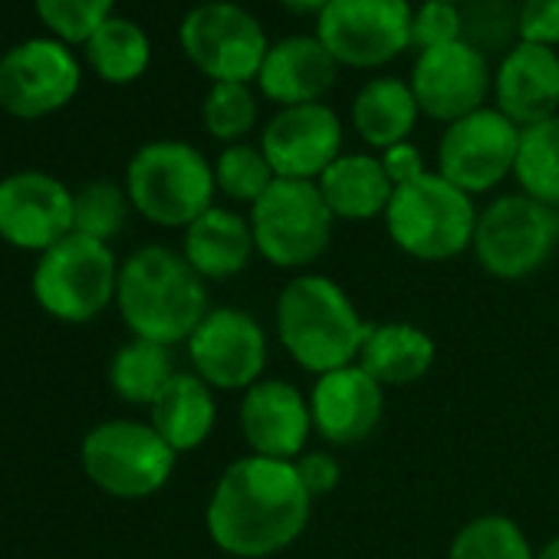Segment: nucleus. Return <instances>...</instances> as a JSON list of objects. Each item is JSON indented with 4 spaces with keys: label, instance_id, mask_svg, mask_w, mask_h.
I'll return each mask as SVG.
<instances>
[{
    "label": "nucleus",
    "instance_id": "nucleus-1",
    "mask_svg": "<svg viewBox=\"0 0 559 559\" xmlns=\"http://www.w3.org/2000/svg\"><path fill=\"white\" fill-rule=\"evenodd\" d=\"M313 497L294 461L237 457L214 484L204 510L207 536L234 559H266L300 539Z\"/></svg>",
    "mask_w": 559,
    "mask_h": 559
},
{
    "label": "nucleus",
    "instance_id": "nucleus-2",
    "mask_svg": "<svg viewBox=\"0 0 559 559\" xmlns=\"http://www.w3.org/2000/svg\"><path fill=\"white\" fill-rule=\"evenodd\" d=\"M116 307L135 340L158 346L188 343L211 313L204 276L168 247L148 243L119 266Z\"/></svg>",
    "mask_w": 559,
    "mask_h": 559
},
{
    "label": "nucleus",
    "instance_id": "nucleus-3",
    "mask_svg": "<svg viewBox=\"0 0 559 559\" xmlns=\"http://www.w3.org/2000/svg\"><path fill=\"white\" fill-rule=\"evenodd\" d=\"M369 330L349 294L323 273H297L276 297V340L307 372L353 366Z\"/></svg>",
    "mask_w": 559,
    "mask_h": 559
},
{
    "label": "nucleus",
    "instance_id": "nucleus-4",
    "mask_svg": "<svg viewBox=\"0 0 559 559\" xmlns=\"http://www.w3.org/2000/svg\"><path fill=\"white\" fill-rule=\"evenodd\" d=\"M132 207L158 227H188L214 207V162L181 139L145 142L126 165Z\"/></svg>",
    "mask_w": 559,
    "mask_h": 559
},
{
    "label": "nucleus",
    "instance_id": "nucleus-5",
    "mask_svg": "<svg viewBox=\"0 0 559 559\" xmlns=\"http://www.w3.org/2000/svg\"><path fill=\"white\" fill-rule=\"evenodd\" d=\"M477 214L467 191L438 171H428L418 181L395 188L385 207V230L402 253L438 263L471 250Z\"/></svg>",
    "mask_w": 559,
    "mask_h": 559
},
{
    "label": "nucleus",
    "instance_id": "nucleus-6",
    "mask_svg": "<svg viewBox=\"0 0 559 559\" xmlns=\"http://www.w3.org/2000/svg\"><path fill=\"white\" fill-rule=\"evenodd\" d=\"M119 287V260L106 240L70 234L40 253L31 290L34 300L60 323H90L112 300Z\"/></svg>",
    "mask_w": 559,
    "mask_h": 559
},
{
    "label": "nucleus",
    "instance_id": "nucleus-7",
    "mask_svg": "<svg viewBox=\"0 0 559 559\" xmlns=\"http://www.w3.org/2000/svg\"><path fill=\"white\" fill-rule=\"evenodd\" d=\"M250 230L257 253L280 266L300 270L317 263L333 240V211L326 207L317 181L276 178L257 204H250Z\"/></svg>",
    "mask_w": 559,
    "mask_h": 559
},
{
    "label": "nucleus",
    "instance_id": "nucleus-8",
    "mask_svg": "<svg viewBox=\"0 0 559 559\" xmlns=\"http://www.w3.org/2000/svg\"><path fill=\"white\" fill-rule=\"evenodd\" d=\"M175 448L148 425L112 418L96 425L80 448L86 477L109 497L142 500L158 493L175 471Z\"/></svg>",
    "mask_w": 559,
    "mask_h": 559
},
{
    "label": "nucleus",
    "instance_id": "nucleus-9",
    "mask_svg": "<svg viewBox=\"0 0 559 559\" xmlns=\"http://www.w3.org/2000/svg\"><path fill=\"white\" fill-rule=\"evenodd\" d=\"M178 44L188 63L211 83H257L273 40L260 17L234 0H204L181 17Z\"/></svg>",
    "mask_w": 559,
    "mask_h": 559
},
{
    "label": "nucleus",
    "instance_id": "nucleus-10",
    "mask_svg": "<svg viewBox=\"0 0 559 559\" xmlns=\"http://www.w3.org/2000/svg\"><path fill=\"white\" fill-rule=\"evenodd\" d=\"M559 243L556 211L526 198L500 194L477 214L474 257L497 280H523L536 273Z\"/></svg>",
    "mask_w": 559,
    "mask_h": 559
},
{
    "label": "nucleus",
    "instance_id": "nucleus-11",
    "mask_svg": "<svg viewBox=\"0 0 559 559\" xmlns=\"http://www.w3.org/2000/svg\"><path fill=\"white\" fill-rule=\"evenodd\" d=\"M408 0H333L317 17V37L340 67L382 70L412 50Z\"/></svg>",
    "mask_w": 559,
    "mask_h": 559
},
{
    "label": "nucleus",
    "instance_id": "nucleus-12",
    "mask_svg": "<svg viewBox=\"0 0 559 559\" xmlns=\"http://www.w3.org/2000/svg\"><path fill=\"white\" fill-rule=\"evenodd\" d=\"M83 70L70 44L31 37L0 57V109L14 119H44L60 112L80 93Z\"/></svg>",
    "mask_w": 559,
    "mask_h": 559
},
{
    "label": "nucleus",
    "instance_id": "nucleus-13",
    "mask_svg": "<svg viewBox=\"0 0 559 559\" xmlns=\"http://www.w3.org/2000/svg\"><path fill=\"white\" fill-rule=\"evenodd\" d=\"M520 126L500 109L484 106L451 126L438 142V175L467 191L471 198L500 188L513 175Z\"/></svg>",
    "mask_w": 559,
    "mask_h": 559
},
{
    "label": "nucleus",
    "instance_id": "nucleus-14",
    "mask_svg": "<svg viewBox=\"0 0 559 559\" xmlns=\"http://www.w3.org/2000/svg\"><path fill=\"white\" fill-rule=\"evenodd\" d=\"M408 86L418 99L421 116L451 126L487 106L493 93V70L484 50L464 37L421 50L412 63Z\"/></svg>",
    "mask_w": 559,
    "mask_h": 559
},
{
    "label": "nucleus",
    "instance_id": "nucleus-15",
    "mask_svg": "<svg viewBox=\"0 0 559 559\" xmlns=\"http://www.w3.org/2000/svg\"><path fill=\"white\" fill-rule=\"evenodd\" d=\"M188 359L198 379L221 392H247L266 372L270 346L263 326L234 307L211 310L188 340Z\"/></svg>",
    "mask_w": 559,
    "mask_h": 559
},
{
    "label": "nucleus",
    "instance_id": "nucleus-16",
    "mask_svg": "<svg viewBox=\"0 0 559 559\" xmlns=\"http://www.w3.org/2000/svg\"><path fill=\"white\" fill-rule=\"evenodd\" d=\"M343 142V119L326 103L276 109L260 132V152L273 175L290 181H320V175L346 152Z\"/></svg>",
    "mask_w": 559,
    "mask_h": 559
},
{
    "label": "nucleus",
    "instance_id": "nucleus-17",
    "mask_svg": "<svg viewBox=\"0 0 559 559\" xmlns=\"http://www.w3.org/2000/svg\"><path fill=\"white\" fill-rule=\"evenodd\" d=\"M73 234V191L47 171L0 178V240L44 253Z\"/></svg>",
    "mask_w": 559,
    "mask_h": 559
},
{
    "label": "nucleus",
    "instance_id": "nucleus-18",
    "mask_svg": "<svg viewBox=\"0 0 559 559\" xmlns=\"http://www.w3.org/2000/svg\"><path fill=\"white\" fill-rule=\"evenodd\" d=\"M240 435L250 454L297 461L313 435L310 399L284 379H260L240 399Z\"/></svg>",
    "mask_w": 559,
    "mask_h": 559
},
{
    "label": "nucleus",
    "instance_id": "nucleus-19",
    "mask_svg": "<svg viewBox=\"0 0 559 559\" xmlns=\"http://www.w3.org/2000/svg\"><path fill=\"white\" fill-rule=\"evenodd\" d=\"M385 412V389L359 366H343L326 376H317L310 392L313 431L336 448L366 441Z\"/></svg>",
    "mask_w": 559,
    "mask_h": 559
},
{
    "label": "nucleus",
    "instance_id": "nucleus-20",
    "mask_svg": "<svg viewBox=\"0 0 559 559\" xmlns=\"http://www.w3.org/2000/svg\"><path fill=\"white\" fill-rule=\"evenodd\" d=\"M336 76L340 63L317 34H290L270 44L253 86L266 103L290 109L323 103V96L336 86Z\"/></svg>",
    "mask_w": 559,
    "mask_h": 559
},
{
    "label": "nucleus",
    "instance_id": "nucleus-21",
    "mask_svg": "<svg viewBox=\"0 0 559 559\" xmlns=\"http://www.w3.org/2000/svg\"><path fill=\"white\" fill-rule=\"evenodd\" d=\"M490 99L520 129L559 116V50L516 40L493 67Z\"/></svg>",
    "mask_w": 559,
    "mask_h": 559
},
{
    "label": "nucleus",
    "instance_id": "nucleus-22",
    "mask_svg": "<svg viewBox=\"0 0 559 559\" xmlns=\"http://www.w3.org/2000/svg\"><path fill=\"white\" fill-rule=\"evenodd\" d=\"M185 260L204 280H227L247 270L250 257L257 253L250 221L230 207H207L194 224L185 227L181 240Z\"/></svg>",
    "mask_w": 559,
    "mask_h": 559
},
{
    "label": "nucleus",
    "instance_id": "nucleus-23",
    "mask_svg": "<svg viewBox=\"0 0 559 559\" xmlns=\"http://www.w3.org/2000/svg\"><path fill=\"white\" fill-rule=\"evenodd\" d=\"M320 194L336 221H372L385 217V207L395 194L392 178L382 168L376 152H343L323 175Z\"/></svg>",
    "mask_w": 559,
    "mask_h": 559
},
{
    "label": "nucleus",
    "instance_id": "nucleus-24",
    "mask_svg": "<svg viewBox=\"0 0 559 559\" xmlns=\"http://www.w3.org/2000/svg\"><path fill=\"white\" fill-rule=\"evenodd\" d=\"M356 135L372 148L385 152L392 145L412 142V132L421 119L418 99L408 86V80L399 76H372L359 86L353 109H349Z\"/></svg>",
    "mask_w": 559,
    "mask_h": 559
},
{
    "label": "nucleus",
    "instance_id": "nucleus-25",
    "mask_svg": "<svg viewBox=\"0 0 559 559\" xmlns=\"http://www.w3.org/2000/svg\"><path fill=\"white\" fill-rule=\"evenodd\" d=\"M214 421V389L194 372H175V379L148 405V425L175 448V454L201 448L211 438Z\"/></svg>",
    "mask_w": 559,
    "mask_h": 559
},
{
    "label": "nucleus",
    "instance_id": "nucleus-26",
    "mask_svg": "<svg viewBox=\"0 0 559 559\" xmlns=\"http://www.w3.org/2000/svg\"><path fill=\"white\" fill-rule=\"evenodd\" d=\"M382 389L412 385L435 366V340L415 323H376L356 359Z\"/></svg>",
    "mask_w": 559,
    "mask_h": 559
},
{
    "label": "nucleus",
    "instance_id": "nucleus-27",
    "mask_svg": "<svg viewBox=\"0 0 559 559\" xmlns=\"http://www.w3.org/2000/svg\"><path fill=\"white\" fill-rule=\"evenodd\" d=\"M86 60L96 70L99 80L112 83V86H129L135 80L145 76L148 63H152V40L148 34L129 21L112 14L86 44Z\"/></svg>",
    "mask_w": 559,
    "mask_h": 559
},
{
    "label": "nucleus",
    "instance_id": "nucleus-28",
    "mask_svg": "<svg viewBox=\"0 0 559 559\" xmlns=\"http://www.w3.org/2000/svg\"><path fill=\"white\" fill-rule=\"evenodd\" d=\"M513 181L520 194L552 211L559 207V116L520 129Z\"/></svg>",
    "mask_w": 559,
    "mask_h": 559
},
{
    "label": "nucleus",
    "instance_id": "nucleus-29",
    "mask_svg": "<svg viewBox=\"0 0 559 559\" xmlns=\"http://www.w3.org/2000/svg\"><path fill=\"white\" fill-rule=\"evenodd\" d=\"M171 379H175V362L168 346L148 340L132 336L122 349H116L109 362V385L129 405H152Z\"/></svg>",
    "mask_w": 559,
    "mask_h": 559
},
{
    "label": "nucleus",
    "instance_id": "nucleus-30",
    "mask_svg": "<svg viewBox=\"0 0 559 559\" xmlns=\"http://www.w3.org/2000/svg\"><path fill=\"white\" fill-rule=\"evenodd\" d=\"M448 559H536V552L520 523L503 513H484L454 533Z\"/></svg>",
    "mask_w": 559,
    "mask_h": 559
},
{
    "label": "nucleus",
    "instance_id": "nucleus-31",
    "mask_svg": "<svg viewBox=\"0 0 559 559\" xmlns=\"http://www.w3.org/2000/svg\"><path fill=\"white\" fill-rule=\"evenodd\" d=\"M201 122L214 142L237 145L257 126V93L250 83H211L201 103Z\"/></svg>",
    "mask_w": 559,
    "mask_h": 559
},
{
    "label": "nucleus",
    "instance_id": "nucleus-32",
    "mask_svg": "<svg viewBox=\"0 0 559 559\" xmlns=\"http://www.w3.org/2000/svg\"><path fill=\"white\" fill-rule=\"evenodd\" d=\"M214 181L217 191L237 204H257L263 198V191L276 181L266 155L260 152V145H224L221 155L214 158Z\"/></svg>",
    "mask_w": 559,
    "mask_h": 559
},
{
    "label": "nucleus",
    "instance_id": "nucleus-33",
    "mask_svg": "<svg viewBox=\"0 0 559 559\" xmlns=\"http://www.w3.org/2000/svg\"><path fill=\"white\" fill-rule=\"evenodd\" d=\"M129 194L116 181H90L80 191H73V230L96 237V240H112L129 217Z\"/></svg>",
    "mask_w": 559,
    "mask_h": 559
},
{
    "label": "nucleus",
    "instance_id": "nucleus-34",
    "mask_svg": "<svg viewBox=\"0 0 559 559\" xmlns=\"http://www.w3.org/2000/svg\"><path fill=\"white\" fill-rule=\"evenodd\" d=\"M34 8L50 37L83 47L116 14V0H34Z\"/></svg>",
    "mask_w": 559,
    "mask_h": 559
},
{
    "label": "nucleus",
    "instance_id": "nucleus-35",
    "mask_svg": "<svg viewBox=\"0 0 559 559\" xmlns=\"http://www.w3.org/2000/svg\"><path fill=\"white\" fill-rule=\"evenodd\" d=\"M464 40V14L454 4H438V0H421L412 14V50H431L441 44Z\"/></svg>",
    "mask_w": 559,
    "mask_h": 559
},
{
    "label": "nucleus",
    "instance_id": "nucleus-36",
    "mask_svg": "<svg viewBox=\"0 0 559 559\" xmlns=\"http://www.w3.org/2000/svg\"><path fill=\"white\" fill-rule=\"evenodd\" d=\"M516 37L559 50V0H523L516 11Z\"/></svg>",
    "mask_w": 559,
    "mask_h": 559
},
{
    "label": "nucleus",
    "instance_id": "nucleus-37",
    "mask_svg": "<svg viewBox=\"0 0 559 559\" xmlns=\"http://www.w3.org/2000/svg\"><path fill=\"white\" fill-rule=\"evenodd\" d=\"M294 464H297V474H300L304 487L310 490V497H323L340 484V461L326 451L300 454Z\"/></svg>",
    "mask_w": 559,
    "mask_h": 559
},
{
    "label": "nucleus",
    "instance_id": "nucleus-38",
    "mask_svg": "<svg viewBox=\"0 0 559 559\" xmlns=\"http://www.w3.org/2000/svg\"><path fill=\"white\" fill-rule=\"evenodd\" d=\"M379 158H382V168H385V175L392 178L395 188L412 185V181H418L421 175H428L425 155H421V148H418L415 142L392 145V148H385Z\"/></svg>",
    "mask_w": 559,
    "mask_h": 559
},
{
    "label": "nucleus",
    "instance_id": "nucleus-39",
    "mask_svg": "<svg viewBox=\"0 0 559 559\" xmlns=\"http://www.w3.org/2000/svg\"><path fill=\"white\" fill-rule=\"evenodd\" d=\"M333 0H280V8L297 14V17H320Z\"/></svg>",
    "mask_w": 559,
    "mask_h": 559
},
{
    "label": "nucleus",
    "instance_id": "nucleus-40",
    "mask_svg": "<svg viewBox=\"0 0 559 559\" xmlns=\"http://www.w3.org/2000/svg\"><path fill=\"white\" fill-rule=\"evenodd\" d=\"M536 559H559V536H556V539H549V543L536 552Z\"/></svg>",
    "mask_w": 559,
    "mask_h": 559
},
{
    "label": "nucleus",
    "instance_id": "nucleus-41",
    "mask_svg": "<svg viewBox=\"0 0 559 559\" xmlns=\"http://www.w3.org/2000/svg\"><path fill=\"white\" fill-rule=\"evenodd\" d=\"M438 4H454V8H461V4H464V0H438Z\"/></svg>",
    "mask_w": 559,
    "mask_h": 559
},
{
    "label": "nucleus",
    "instance_id": "nucleus-42",
    "mask_svg": "<svg viewBox=\"0 0 559 559\" xmlns=\"http://www.w3.org/2000/svg\"><path fill=\"white\" fill-rule=\"evenodd\" d=\"M556 221H559V207H556Z\"/></svg>",
    "mask_w": 559,
    "mask_h": 559
}]
</instances>
